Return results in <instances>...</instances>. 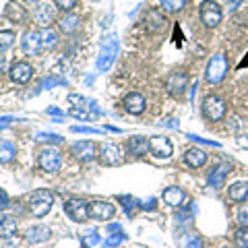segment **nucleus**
I'll list each match as a JSON object with an SVG mask.
<instances>
[{"instance_id":"obj_1","label":"nucleus","mask_w":248,"mask_h":248,"mask_svg":"<svg viewBox=\"0 0 248 248\" xmlns=\"http://www.w3.org/2000/svg\"><path fill=\"white\" fill-rule=\"evenodd\" d=\"M54 205V195L50 190H35L33 195L29 197V211L33 213L35 217H46L50 213V209Z\"/></svg>"},{"instance_id":"obj_2","label":"nucleus","mask_w":248,"mask_h":248,"mask_svg":"<svg viewBox=\"0 0 248 248\" xmlns=\"http://www.w3.org/2000/svg\"><path fill=\"white\" fill-rule=\"evenodd\" d=\"M116 54H118V37L110 35V37H108V40L104 42L102 52H99V58H97V64H95L99 73H104V71H108V68L112 66Z\"/></svg>"},{"instance_id":"obj_3","label":"nucleus","mask_w":248,"mask_h":248,"mask_svg":"<svg viewBox=\"0 0 248 248\" xmlns=\"http://www.w3.org/2000/svg\"><path fill=\"white\" fill-rule=\"evenodd\" d=\"M228 73V60L223 54H215V56L209 60V66H207V81L211 85H217L223 81V77Z\"/></svg>"},{"instance_id":"obj_4","label":"nucleus","mask_w":248,"mask_h":248,"mask_svg":"<svg viewBox=\"0 0 248 248\" xmlns=\"http://www.w3.org/2000/svg\"><path fill=\"white\" fill-rule=\"evenodd\" d=\"M221 17H223V11H221V6L217 4L215 0H205V2L201 4V21H203L207 27L219 25Z\"/></svg>"},{"instance_id":"obj_5","label":"nucleus","mask_w":248,"mask_h":248,"mask_svg":"<svg viewBox=\"0 0 248 248\" xmlns=\"http://www.w3.org/2000/svg\"><path fill=\"white\" fill-rule=\"evenodd\" d=\"M203 114L207 116L209 120H221L226 116V102L217 95H209L203 102Z\"/></svg>"},{"instance_id":"obj_6","label":"nucleus","mask_w":248,"mask_h":248,"mask_svg":"<svg viewBox=\"0 0 248 248\" xmlns=\"http://www.w3.org/2000/svg\"><path fill=\"white\" fill-rule=\"evenodd\" d=\"M64 211L68 213V217L75 221H87V217H89V205L85 203L83 199H68L66 203H64Z\"/></svg>"},{"instance_id":"obj_7","label":"nucleus","mask_w":248,"mask_h":248,"mask_svg":"<svg viewBox=\"0 0 248 248\" xmlns=\"http://www.w3.org/2000/svg\"><path fill=\"white\" fill-rule=\"evenodd\" d=\"M149 151L153 153V157L168 159L170 155H172L174 147L170 143V139H166V137H153V139H149Z\"/></svg>"},{"instance_id":"obj_8","label":"nucleus","mask_w":248,"mask_h":248,"mask_svg":"<svg viewBox=\"0 0 248 248\" xmlns=\"http://www.w3.org/2000/svg\"><path fill=\"white\" fill-rule=\"evenodd\" d=\"M114 213H116V207L112 203H106V201H95V203L89 205V217H93V219L108 221L114 217Z\"/></svg>"},{"instance_id":"obj_9","label":"nucleus","mask_w":248,"mask_h":248,"mask_svg":"<svg viewBox=\"0 0 248 248\" xmlns=\"http://www.w3.org/2000/svg\"><path fill=\"white\" fill-rule=\"evenodd\" d=\"M60 153L56 149H46L40 153V168L44 172H58L60 170Z\"/></svg>"},{"instance_id":"obj_10","label":"nucleus","mask_w":248,"mask_h":248,"mask_svg":"<svg viewBox=\"0 0 248 248\" xmlns=\"http://www.w3.org/2000/svg\"><path fill=\"white\" fill-rule=\"evenodd\" d=\"M99 161L104 166H116L120 164V147L114 145V143H106L99 151Z\"/></svg>"},{"instance_id":"obj_11","label":"nucleus","mask_w":248,"mask_h":248,"mask_svg":"<svg viewBox=\"0 0 248 248\" xmlns=\"http://www.w3.org/2000/svg\"><path fill=\"white\" fill-rule=\"evenodd\" d=\"M31 75H33V66L29 64V62H17L13 68H11V79L19 85H25Z\"/></svg>"},{"instance_id":"obj_12","label":"nucleus","mask_w":248,"mask_h":248,"mask_svg":"<svg viewBox=\"0 0 248 248\" xmlns=\"http://www.w3.org/2000/svg\"><path fill=\"white\" fill-rule=\"evenodd\" d=\"M42 35L40 31H27L25 35H23V52L25 54H37L42 52Z\"/></svg>"},{"instance_id":"obj_13","label":"nucleus","mask_w":248,"mask_h":248,"mask_svg":"<svg viewBox=\"0 0 248 248\" xmlns=\"http://www.w3.org/2000/svg\"><path fill=\"white\" fill-rule=\"evenodd\" d=\"M73 155L79 161H89L95 157V145H93L91 141H79V143H75L73 145Z\"/></svg>"},{"instance_id":"obj_14","label":"nucleus","mask_w":248,"mask_h":248,"mask_svg":"<svg viewBox=\"0 0 248 248\" xmlns=\"http://www.w3.org/2000/svg\"><path fill=\"white\" fill-rule=\"evenodd\" d=\"M230 170H232L230 164H219V166H215L211 172H209V184H211L213 188H221L223 182H226V178H228Z\"/></svg>"},{"instance_id":"obj_15","label":"nucleus","mask_w":248,"mask_h":248,"mask_svg":"<svg viewBox=\"0 0 248 248\" xmlns=\"http://www.w3.org/2000/svg\"><path fill=\"white\" fill-rule=\"evenodd\" d=\"M124 108H126V112H130V114H143L145 112V97L141 93H128V95L124 97Z\"/></svg>"},{"instance_id":"obj_16","label":"nucleus","mask_w":248,"mask_h":248,"mask_svg":"<svg viewBox=\"0 0 248 248\" xmlns=\"http://www.w3.org/2000/svg\"><path fill=\"white\" fill-rule=\"evenodd\" d=\"M52 236V230L48 226H33L31 230H27L25 240L29 244H37V242H44V240H50Z\"/></svg>"},{"instance_id":"obj_17","label":"nucleus","mask_w":248,"mask_h":248,"mask_svg":"<svg viewBox=\"0 0 248 248\" xmlns=\"http://www.w3.org/2000/svg\"><path fill=\"white\" fill-rule=\"evenodd\" d=\"M184 161H186V166H190V168H201L207 164V153L203 149H199V147H192V149L184 153Z\"/></svg>"},{"instance_id":"obj_18","label":"nucleus","mask_w":248,"mask_h":248,"mask_svg":"<svg viewBox=\"0 0 248 248\" xmlns=\"http://www.w3.org/2000/svg\"><path fill=\"white\" fill-rule=\"evenodd\" d=\"M17 234V219L9 213L0 215V238H13Z\"/></svg>"},{"instance_id":"obj_19","label":"nucleus","mask_w":248,"mask_h":248,"mask_svg":"<svg viewBox=\"0 0 248 248\" xmlns=\"http://www.w3.org/2000/svg\"><path fill=\"white\" fill-rule=\"evenodd\" d=\"M149 151V139L145 137H133L128 141V153L133 155V157H141Z\"/></svg>"},{"instance_id":"obj_20","label":"nucleus","mask_w":248,"mask_h":248,"mask_svg":"<svg viewBox=\"0 0 248 248\" xmlns=\"http://www.w3.org/2000/svg\"><path fill=\"white\" fill-rule=\"evenodd\" d=\"M228 197L234 201V203H244L248 201V182H236L228 188Z\"/></svg>"},{"instance_id":"obj_21","label":"nucleus","mask_w":248,"mask_h":248,"mask_svg":"<svg viewBox=\"0 0 248 248\" xmlns=\"http://www.w3.org/2000/svg\"><path fill=\"white\" fill-rule=\"evenodd\" d=\"M184 190L182 188H176V186H172V188H166L164 190V201L170 205V207H180L184 203Z\"/></svg>"},{"instance_id":"obj_22","label":"nucleus","mask_w":248,"mask_h":248,"mask_svg":"<svg viewBox=\"0 0 248 248\" xmlns=\"http://www.w3.org/2000/svg\"><path fill=\"white\" fill-rule=\"evenodd\" d=\"M168 89L170 93H174V95H180V93L184 91L186 87V75L184 73H174V75H170V79H168Z\"/></svg>"},{"instance_id":"obj_23","label":"nucleus","mask_w":248,"mask_h":248,"mask_svg":"<svg viewBox=\"0 0 248 248\" xmlns=\"http://www.w3.org/2000/svg\"><path fill=\"white\" fill-rule=\"evenodd\" d=\"M17 155V149H15L13 141H0V164H11Z\"/></svg>"},{"instance_id":"obj_24","label":"nucleus","mask_w":248,"mask_h":248,"mask_svg":"<svg viewBox=\"0 0 248 248\" xmlns=\"http://www.w3.org/2000/svg\"><path fill=\"white\" fill-rule=\"evenodd\" d=\"M58 25H60V29L64 31V33H75L77 27H79V17L68 13L66 17H62V19L58 21Z\"/></svg>"},{"instance_id":"obj_25","label":"nucleus","mask_w":248,"mask_h":248,"mask_svg":"<svg viewBox=\"0 0 248 248\" xmlns=\"http://www.w3.org/2000/svg\"><path fill=\"white\" fill-rule=\"evenodd\" d=\"M40 35H42V48H44V50L54 48V46H56V42H58L56 33H54V29H50V27H42V29H40Z\"/></svg>"},{"instance_id":"obj_26","label":"nucleus","mask_w":248,"mask_h":248,"mask_svg":"<svg viewBox=\"0 0 248 248\" xmlns=\"http://www.w3.org/2000/svg\"><path fill=\"white\" fill-rule=\"evenodd\" d=\"M35 21L40 23L42 27H48L50 21H52V11H50V6H40V9L35 11Z\"/></svg>"},{"instance_id":"obj_27","label":"nucleus","mask_w":248,"mask_h":248,"mask_svg":"<svg viewBox=\"0 0 248 248\" xmlns=\"http://www.w3.org/2000/svg\"><path fill=\"white\" fill-rule=\"evenodd\" d=\"M118 201H120V205L124 207V211H126L128 215L133 213V209H135V207L141 205V203H139V201H137L133 195H120V197H118Z\"/></svg>"},{"instance_id":"obj_28","label":"nucleus","mask_w":248,"mask_h":248,"mask_svg":"<svg viewBox=\"0 0 248 248\" xmlns=\"http://www.w3.org/2000/svg\"><path fill=\"white\" fill-rule=\"evenodd\" d=\"M184 2L186 0H161V9H164L166 13H178L184 9Z\"/></svg>"},{"instance_id":"obj_29","label":"nucleus","mask_w":248,"mask_h":248,"mask_svg":"<svg viewBox=\"0 0 248 248\" xmlns=\"http://www.w3.org/2000/svg\"><path fill=\"white\" fill-rule=\"evenodd\" d=\"M15 42V33L13 31H0V54L4 50H9Z\"/></svg>"},{"instance_id":"obj_30","label":"nucleus","mask_w":248,"mask_h":248,"mask_svg":"<svg viewBox=\"0 0 248 248\" xmlns=\"http://www.w3.org/2000/svg\"><path fill=\"white\" fill-rule=\"evenodd\" d=\"M234 240H236V246H238V248H248V226L240 228V230L236 232Z\"/></svg>"},{"instance_id":"obj_31","label":"nucleus","mask_w":248,"mask_h":248,"mask_svg":"<svg viewBox=\"0 0 248 248\" xmlns=\"http://www.w3.org/2000/svg\"><path fill=\"white\" fill-rule=\"evenodd\" d=\"M35 141H40V143H60L62 137L60 135H52V133H37Z\"/></svg>"},{"instance_id":"obj_32","label":"nucleus","mask_w":248,"mask_h":248,"mask_svg":"<svg viewBox=\"0 0 248 248\" xmlns=\"http://www.w3.org/2000/svg\"><path fill=\"white\" fill-rule=\"evenodd\" d=\"M83 240H85V246L91 248V246H95L99 242V234H97V232H89V234L83 236Z\"/></svg>"},{"instance_id":"obj_33","label":"nucleus","mask_w":248,"mask_h":248,"mask_svg":"<svg viewBox=\"0 0 248 248\" xmlns=\"http://www.w3.org/2000/svg\"><path fill=\"white\" fill-rule=\"evenodd\" d=\"M110 238H108V246H116V244H120L122 240H124V234H122V230H118V232H110Z\"/></svg>"},{"instance_id":"obj_34","label":"nucleus","mask_w":248,"mask_h":248,"mask_svg":"<svg viewBox=\"0 0 248 248\" xmlns=\"http://www.w3.org/2000/svg\"><path fill=\"white\" fill-rule=\"evenodd\" d=\"M54 4L58 6V9H62V11H71V9H75V4H77V0H54Z\"/></svg>"},{"instance_id":"obj_35","label":"nucleus","mask_w":248,"mask_h":248,"mask_svg":"<svg viewBox=\"0 0 248 248\" xmlns=\"http://www.w3.org/2000/svg\"><path fill=\"white\" fill-rule=\"evenodd\" d=\"M73 133H85V135H99L97 128H89V126H73Z\"/></svg>"},{"instance_id":"obj_36","label":"nucleus","mask_w":248,"mask_h":248,"mask_svg":"<svg viewBox=\"0 0 248 248\" xmlns=\"http://www.w3.org/2000/svg\"><path fill=\"white\" fill-rule=\"evenodd\" d=\"M188 139H190V141L201 143V145H215V147H219V143H217V141H207V139H201V137H195V135H188Z\"/></svg>"},{"instance_id":"obj_37","label":"nucleus","mask_w":248,"mask_h":248,"mask_svg":"<svg viewBox=\"0 0 248 248\" xmlns=\"http://www.w3.org/2000/svg\"><path fill=\"white\" fill-rule=\"evenodd\" d=\"M238 219L242 226H248V209H242V211L238 213Z\"/></svg>"},{"instance_id":"obj_38","label":"nucleus","mask_w":248,"mask_h":248,"mask_svg":"<svg viewBox=\"0 0 248 248\" xmlns=\"http://www.w3.org/2000/svg\"><path fill=\"white\" fill-rule=\"evenodd\" d=\"M48 114L56 116V118H62V116H64V112H62V110H58L56 106H50V108H48Z\"/></svg>"},{"instance_id":"obj_39","label":"nucleus","mask_w":248,"mask_h":248,"mask_svg":"<svg viewBox=\"0 0 248 248\" xmlns=\"http://www.w3.org/2000/svg\"><path fill=\"white\" fill-rule=\"evenodd\" d=\"M184 248H201V240H199V238H190L188 242H186Z\"/></svg>"},{"instance_id":"obj_40","label":"nucleus","mask_w":248,"mask_h":248,"mask_svg":"<svg viewBox=\"0 0 248 248\" xmlns=\"http://www.w3.org/2000/svg\"><path fill=\"white\" fill-rule=\"evenodd\" d=\"M9 122H15V116H4V118H0V128L9 126Z\"/></svg>"},{"instance_id":"obj_41","label":"nucleus","mask_w":248,"mask_h":248,"mask_svg":"<svg viewBox=\"0 0 248 248\" xmlns=\"http://www.w3.org/2000/svg\"><path fill=\"white\" fill-rule=\"evenodd\" d=\"M141 205H143V209H155V199H147Z\"/></svg>"},{"instance_id":"obj_42","label":"nucleus","mask_w":248,"mask_h":248,"mask_svg":"<svg viewBox=\"0 0 248 248\" xmlns=\"http://www.w3.org/2000/svg\"><path fill=\"white\" fill-rule=\"evenodd\" d=\"M56 85H62V81H52V79L44 81V87H56Z\"/></svg>"},{"instance_id":"obj_43","label":"nucleus","mask_w":248,"mask_h":248,"mask_svg":"<svg viewBox=\"0 0 248 248\" xmlns=\"http://www.w3.org/2000/svg\"><path fill=\"white\" fill-rule=\"evenodd\" d=\"M240 2H242V0H230V11H236L238 9V6H240Z\"/></svg>"},{"instance_id":"obj_44","label":"nucleus","mask_w":248,"mask_h":248,"mask_svg":"<svg viewBox=\"0 0 248 248\" xmlns=\"http://www.w3.org/2000/svg\"><path fill=\"white\" fill-rule=\"evenodd\" d=\"M164 126H170V128H176V120H168V122H164Z\"/></svg>"},{"instance_id":"obj_45","label":"nucleus","mask_w":248,"mask_h":248,"mask_svg":"<svg viewBox=\"0 0 248 248\" xmlns=\"http://www.w3.org/2000/svg\"><path fill=\"white\" fill-rule=\"evenodd\" d=\"M33 2H37V0H33Z\"/></svg>"}]
</instances>
